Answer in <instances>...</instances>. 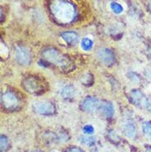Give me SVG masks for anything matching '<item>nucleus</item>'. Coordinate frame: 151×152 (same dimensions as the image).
<instances>
[{
    "label": "nucleus",
    "mask_w": 151,
    "mask_h": 152,
    "mask_svg": "<svg viewBox=\"0 0 151 152\" xmlns=\"http://www.w3.org/2000/svg\"><path fill=\"white\" fill-rule=\"evenodd\" d=\"M42 58L50 64L56 65L57 67L63 69L68 70L70 68V61L68 58L63 56L55 49H46L42 52Z\"/></svg>",
    "instance_id": "2"
},
{
    "label": "nucleus",
    "mask_w": 151,
    "mask_h": 152,
    "mask_svg": "<svg viewBox=\"0 0 151 152\" xmlns=\"http://www.w3.org/2000/svg\"><path fill=\"white\" fill-rule=\"evenodd\" d=\"M129 99L130 101L135 104L136 106L144 107L147 100V97H145V95L139 89H133L132 91L130 92L129 94Z\"/></svg>",
    "instance_id": "8"
},
{
    "label": "nucleus",
    "mask_w": 151,
    "mask_h": 152,
    "mask_svg": "<svg viewBox=\"0 0 151 152\" xmlns=\"http://www.w3.org/2000/svg\"><path fill=\"white\" fill-rule=\"evenodd\" d=\"M23 88L32 94H40L44 91V84L37 77L29 76L23 81Z\"/></svg>",
    "instance_id": "3"
},
{
    "label": "nucleus",
    "mask_w": 151,
    "mask_h": 152,
    "mask_svg": "<svg viewBox=\"0 0 151 152\" xmlns=\"http://www.w3.org/2000/svg\"><path fill=\"white\" fill-rule=\"evenodd\" d=\"M1 103L7 110H15L20 105V99L14 92L8 90L1 96Z\"/></svg>",
    "instance_id": "4"
},
{
    "label": "nucleus",
    "mask_w": 151,
    "mask_h": 152,
    "mask_svg": "<svg viewBox=\"0 0 151 152\" xmlns=\"http://www.w3.org/2000/svg\"><path fill=\"white\" fill-rule=\"evenodd\" d=\"M61 37L69 45H75L79 41V35L74 31H65L61 34Z\"/></svg>",
    "instance_id": "11"
},
{
    "label": "nucleus",
    "mask_w": 151,
    "mask_h": 152,
    "mask_svg": "<svg viewBox=\"0 0 151 152\" xmlns=\"http://www.w3.org/2000/svg\"><path fill=\"white\" fill-rule=\"evenodd\" d=\"M100 102L95 97H87L81 103V108L87 113H93L98 110Z\"/></svg>",
    "instance_id": "9"
},
{
    "label": "nucleus",
    "mask_w": 151,
    "mask_h": 152,
    "mask_svg": "<svg viewBox=\"0 0 151 152\" xmlns=\"http://www.w3.org/2000/svg\"><path fill=\"white\" fill-rule=\"evenodd\" d=\"M98 110L102 117L106 119H111L113 118L114 115V107L112 103L108 101H102L100 103V106L98 107Z\"/></svg>",
    "instance_id": "10"
},
{
    "label": "nucleus",
    "mask_w": 151,
    "mask_h": 152,
    "mask_svg": "<svg viewBox=\"0 0 151 152\" xmlns=\"http://www.w3.org/2000/svg\"><path fill=\"white\" fill-rule=\"evenodd\" d=\"M123 132L125 135L131 138H135L137 136V129L136 126L132 122H127L123 126Z\"/></svg>",
    "instance_id": "12"
},
{
    "label": "nucleus",
    "mask_w": 151,
    "mask_h": 152,
    "mask_svg": "<svg viewBox=\"0 0 151 152\" xmlns=\"http://www.w3.org/2000/svg\"><path fill=\"white\" fill-rule=\"evenodd\" d=\"M33 109L40 115H53L55 113V106L49 101H36L33 103Z\"/></svg>",
    "instance_id": "5"
},
{
    "label": "nucleus",
    "mask_w": 151,
    "mask_h": 152,
    "mask_svg": "<svg viewBox=\"0 0 151 152\" xmlns=\"http://www.w3.org/2000/svg\"><path fill=\"white\" fill-rule=\"evenodd\" d=\"M31 152H42L41 151H31Z\"/></svg>",
    "instance_id": "24"
},
{
    "label": "nucleus",
    "mask_w": 151,
    "mask_h": 152,
    "mask_svg": "<svg viewBox=\"0 0 151 152\" xmlns=\"http://www.w3.org/2000/svg\"><path fill=\"white\" fill-rule=\"evenodd\" d=\"M143 132L145 137L151 141V122H144L142 125Z\"/></svg>",
    "instance_id": "15"
},
{
    "label": "nucleus",
    "mask_w": 151,
    "mask_h": 152,
    "mask_svg": "<svg viewBox=\"0 0 151 152\" xmlns=\"http://www.w3.org/2000/svg\"><path fill=\"white\" fill-rule=\"evenodd\" d=\"M111 8L112 9V11L116 14H120V13H121L123 12V7L120 4L117 3V2H112L111 4Z\"/></svg>",
    "instance_id": "17"
},
{
    "label": "nucleus",
    "mask_w": 151,
    "mask_h": 152,
    "mask_svg": "<svg viewBox=\"0 0 151 152\" xmlns=\"http://www.w3.org/2000/svg\"><path fill=\"white\" fill-rule=\"evenodd\" d=\"M148 9H149V11L151 12V1L149 3V4H148Z\"/></svg>",
    "instance_id": "22"
},
{
    "label": "nucleus",
    "mask_w": 151,
    "mask_h": 152,
    "mask_svg": "<svg viewBox=\"0 0 151 152\" xmlns=\"http://www.w3.org/2000/svg\"><path fill=\"white\" fill-rule=\"evenodd\" d=\"M83 132L87 134V135H92L93 133L94 132V128L91 125H86L83 128Z\"/></svg>",
    "instance_id": "19"
},
{
    "label": "nucleus",
    "mask_w": 151,
    "mask_h": 152,
    "mask_svg": "<svg viewBox=\"0 0 151 152\" xmlns=\"http://www.w3.org/2000/svg\"><path fill=\"white\" fill-rule=\"evenodd\" d=\"M80 141L82 144L88 145V146H91V145L95 144L96 139L93 137L88 135V136H82V137H80Z\"/></svg>",
    "instance_id": "14"
},
{
    "label": "nucleus",
    "mask_w": 151,
    "mask_h": 152,
    "mask_svg": "<svg viewBox=\"0 0 151 152\" xmlns=\"http://www.w3.org/2000/svg\"><path fill=\"white\" fill-rule=\"evenodd\" d=\"M144 108H146L148 111H150L151 113V98H147L146 103L144 105Z\"/></svg>",
    "instance_id": "20"
},
{
    "label": "nucleus",
    "mask_w": 151,
    "mask_h": 152,
    "mask_svg": "<svg viewBox=\"0 0 151 152\" xmlns=\"http://www.w3.org/2000/svg\"><path fill=\"white\" fill-rule=\"evenodd\" d=\"M98 57L104 65L111 66L115 63V55L112 50L107 48H101L98 51Z\"/></svg>",
    "instance_id": "7"
},
{
    "label": "nucleus",
    "mask_w": 151,
    "mask_h": 152,
    "mask_svg": "<svg viewBox=\"0 0 151 152\" xmlns=\"http://www.w3.org/2000/svg\"><path fill=\"white\" fill-rule=\"evenodd\" d=\"M65 152H84L82 151L81 149L78 148V147H71V148H69Z\"/></svg>",
    "instance_id": "21"
},
{
    "label": "nucleus",
    "mask_w": 151,
    "mask_h": 152,
    "mask_svg": "<svg viewBox=\"0 0 151 152\" xmlns=\"http://www.w3.org/2000/svg\"><path fill=\"white\" fill-rule=\"evenodd\" d=\"M53 18L61 24L72 23L76 18V8L68 0H53L50 4Z\"/></svg>",
    "instance_id": "1"
},
{
    "label": "nucleus",
    "mask_w": 151,
    "mask_h": 152,
    "mask_svg": "<svg viewBox=\"0 0 151 152\" xmlns=\"http://www.w3.org/2000/svg\"><path fill=\"white\" fill-rule=\"evenodd\" d=\"M148 76H149L150 78H151V72H150V73H149V75H148Z\"/></svg>",
    "instance_id": "25"
},
{
    "label": "nucleus",
    "mask_w": 151,
    "mask_h": 152,
    "mask_svg": "<svg viewBox=\"0 0 151 152\" xmlns=\"http://www.w3.org/2000/svg\"><path fill=\"white\" fill-rule=\"evenodd\" d=\"M75 95V88L72 85H67L62 88L61 90V97L65 99H71Z\"/></svg>",
    "instance_id": "13"
},
{
    "label": "nucleus",
    "mask_w": 151,
    "mask_h": 152,
    "mask_svg": "<svg viewBox=\"0 0 151 152\" xmlns=\"http://www.w3.org/2000/svg\"><path fill=\"white\" fill-rule=\"evenodd\" d=\"M93 45V41L88 39V38H83L82 42H81V47L84 50H89L92 49Z\"/></svg>",
    "instance_id": "16"
},
{
    "label": "nucleus",
    "mask_w": 151,
    "mask_h": 152,
    "mask_svg": "<svg viewBox=\"0 0 151 152\" xmlns=\"http://www.w3.org/2000/svg\"><path fill=\"white\" fill-rule=\"evenodd\" d=\"M15 58L20 65H27L31 62V55L30 50L23 46H19L16 49Z\"/></svg>",
    "instance_id": "6"
},
{
    "label": "nucleus",
    "mask_w": 151,
    "mask_h": 152,
    "mask_svg": "<svg viewBox=\"0 0 151 152\" xmlns=\"http://www.w3.org/2000/svg\"><path fill=\"white\" fill-rule=\"evenodd\" d=\"M0 140H1V152L6 151L8 147V144H9L8 137L4 136V135H2Z\"/></svg>",
    "instance_id": "18"
},
{
    "label": "nucleus",
    "mask_w": 151,
    "mask_h": 152,
    "mask_svg": "<svg viewBox=\"0 0 151 152\" xmlns=\"http://www.w3.org/2000/svg\"><path fill=\"white\" fill-rule=\"evenodd\" d=\"M147 152H151V145L147 146Z\"/></svg>",
    "instance_id": "23"
}]
</instances>
